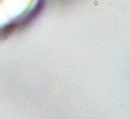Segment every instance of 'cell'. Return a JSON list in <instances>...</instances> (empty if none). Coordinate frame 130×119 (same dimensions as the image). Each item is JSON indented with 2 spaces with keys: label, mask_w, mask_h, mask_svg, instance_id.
Listing matches in <instances>:
<instances>
[{
  "label": "cell",
  "mask_w": 130,
  "mask_h": 119,
  "mask_svg": "<svg viewBox=\"0 0 130 119\" xmlns=\"http://www.w3.org/2000/svg\"><path fill=\"white\" fill-rule=\"evenodd\" d=\"M36 0H0V22H9L29 13Z\"/></svg>",
  "instance_id": "6da1fadb"
}]
</instances>
